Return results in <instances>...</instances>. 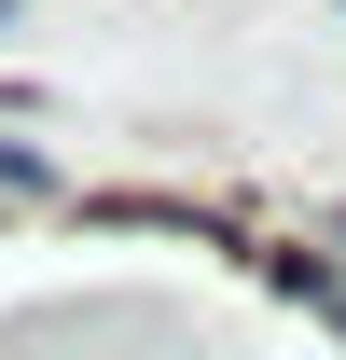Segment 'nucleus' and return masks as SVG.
<instances>
[{
	"label": "nucleus",
	"instance_id": "obj_2",
	"mask_svg": "<svg viewBox=\"0 0 346 360\" xmlns=\"http://www.w3.org/2000/svg\"><path fill=\"white\" fill-rule=\"evenodd\" d=\"M0 14H14V0H0Z\"/></svg>",
	"mask_w": 346,
	"mask_h": 360
},
{
	"label": "nucleus",
	"instance_id": "obj_1",
	"mask_svg": "<svg viewBox=\"0 0 346 360\" xmlns=\"http://www.w3.org/2000/svg\"><path fill=\"white\" fill-rule=\"evenodd\" d=\"M333 250H346V208H333Z\"/></svg>",
	"mask_w": 346,
	"mask_h": 360
}]
</instances>
